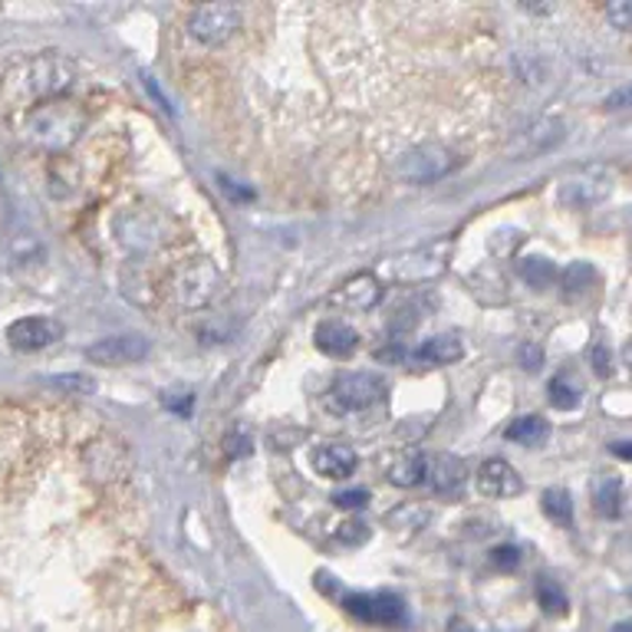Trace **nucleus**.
I'll list each match as a JSON object with an SVG mask.
<instances>
[{"mask_svg":"<svg viewBox=\"0 0 632 632\" xmlns=\"http://www.w3.org/2000/svg\"><path fill=\"white\" fill-rule=\"evenodd\" d=\"M87 129V116L80 106L67 102V99H47V102H37L27 119H23V139L33 146V149H43V152H63L70 149Z\"/></svg>","mask_w":632,"mask_h":632,"instance_id":"obj_1","label":"nucleus"},{"mask_svg":"<svg viewBox=\"0 0 632 632\" xmlns=\"http://www.w3.org/2000/svg\"><path fill=\"white\" fill-rule=\"evenodd\" d=\"M73 83V70L57 57H37L10 73V90L30 99H60V92Z\"/></svg>","mask_w":632,"mask_h":632,"instance_id":"obj_2","label":"nucleus"},{"mask_svg":"<svg viewBox=\"0 0 632 632\" xmlns=\"http://www.w3.org/2000/svg\"><path fill=\"white\" fill-rule=\"evenodd\" d=\"M454 169V152L442 142H422L409 152L399 156L395 162V179L405 184H432L445 179Z\"/></svg>","mask_w":632,"mask_h":632,"instance_id":"obj_3","label":"nucleus"},{"mask_svg":"<svg viewBox=\"0 0 632 632\" xmlns=\"http://www.w3.org/2000/svg\"><path fill=\"white\" fill-rule=\"evenodd\" d=\"M241 27V10L234 3H201L188 17V33L204 47L228 43Z\"/></svg>","mask_w":632,"mask_h":632,"instance_id":"obj_4","label":"nucleus"},{"mask_svg":"<svg viewBox=\"0 0 632 632\" xmlns=\"http://www.w3.org/2000/svg\"><path fill=\"white\" fill-rule=\"evenodd\" d=\"M218 287H221V277L211 264H181L179 271L169 277V297L184 310L208 307L218 297Z\"/></svg>","mask_w":632,"mask_h":632,"instance_id":"obj_5","label":"nucleus"},{"mask_svg":"<svg viewBox=\"0 0 632 632\" xmlns=\"http://www.w3.org/2000/svg\"><path fill=\"white\" fill-rule=\"evenodd\" d=\"M610 191H613V175L606 169L593 165V169H580V172H573V175L560 181L556 198L566 208H586V204L603 201Z\"/></svg>","mask_w":632,"mask_h":632,"instance_id":"obj_6","label":"nucleus"},{"mask_svg":"<svg viewBox=\"0 0 632 632\" xmlns=\"http://www.w3.org/2000/svg\"><path fill=\"white\" fill-rule=\"evenodd\" d=\"M152 350V343L142 333H116L106 340H96L87 347V360L96 365H132V362L146 360Z\"/></svg>","mask_w":632,"mask_h":632,"instance_id":"obj_7","label":"nucleus"},{"mask_svg":"<svg viewBox=\"0 0 632 632\" xmlns=\"http://www.w3.org/2000/svg\"><path fill=\"white\" fill-rule=\"evenodd\" d=\"M63 340V327L50 317H23L7 327V343L17 353H40Z\"/></svg>","mask_w":632,"mask_h":632,"instance_id":"obj_8","label":"nucleus"},{"mask_svg":"<svg viewBox=\"0 0 632 632\" xmlns=\"http://www.w3.org/2000/svg\"><path fill=\"white\" fill-rule=\"evenodd\" d=\"M333 402L347 412H360L369 409L375 402H382L385 395V382L379 375H369V372H350V375H340L333 382Z\"/></svg>","mask_w":632,"mask_h":632,"instance_id":"obj_9","label":"nucleus"},{"mask_svg":"<svg viewBox=\"0 0 632 632\" xmlns=\"http://www.w3.org/2000/svg\"><path fill=\"white\" fill-rule=\"evenodd\" d=\"M478 491L488 494V498H518L524 491V481L521 474L514 471V464L501 461V458H488L481 468H478Z\"/></svg>","mask_w":632,"mask_h":632,"instance_id":"obj_10","label":"nucleus"},{"mask_svg":"<svg viewBox=\"0 0 632 632\" xmlns=\"http://www.w3.org/2000/svg\"><path fill=\"white\" fill-rule=\"evenodd\" d=\"M313 343H317L320 353H327L333 360H350L357 353V347H360V337L343 320H323L317 327V333H313Z\"/></svg>","mask_w":632,"mask_h":632,"instance_id":"obj_11","label":"nucleus"},{"mask_svg":"<svg viewBox=\"0 0 632 632\" xmlns=\"http://www.w3.org/2000/svg\"><path fill=\"white\" fill-rule=\"evenodd\" d=\"M425 481L435 494H445V498H458L464 481H468V468L461 458L454 454H439L425 464Z\"/></svg>","mask_w":632,"mask_h":632,"instance_id":"obj_12","label":"nucleus"},{"mask_svg":"<svg viewBox=\"0 0 632 632\" xmlns=\"http://www.w3.org/2000/svg\"><path fill=\"white\" fill-rule=\"evenodd\" d=\"M87 471L96 481H116L126 471V454L112 442H92L87 449Z\"/></svg>","mask_w":632,"mask_h":632,"instance_id":"obj_13","label":"nucleus"},{"mask_svg":"<svg viewBox=\"0 0 632 632\" xmlns=\"http://www.w3.org/2000/svg\"><path fill=\"white\" fill-rule=\"evenodd\" d=\"M313 468H317L323 478L343 481V478H350V474L357 471V452H353L350 445H337V442L320 445V449L313 452Z\"/></svg>","mask_w":632,"mask_h":632,"instance_id":"obj_14","label":"nucleus"},{"mask_svg":"<svg viewBox=\"0 0 632 632\" xmlns=\"http://www.w3.org/2000/svg\"><path fill=\"white\" fill-rule=\"evenodd\" d=\"M590 501H593V511L600 518H616L620 501H623V481L616 474H610V471H600L590 481Z\"/></svg>","mask_w":632,"mask_h":632,"instance_id":"obj_15","label":"nucleus"},{"mask_svg":"<svg viewBox=\"0 0 632 632\" xmlns=\"http://www.w3.org/2000/svg\"><path fill=\"white\" fill-rule=\"evenodd\" d=\"M337 300L347 303V307H357V310H369V307H375L382 300V287H379V280L372 273H357V277H350L343 283Z\"/></svg>","mask_w":632,"mask_h":632,"instance_id":"obj_16","label":"nucleus"},{"mask_svg":"<svg viewBox=\"0 0 632 632\" xmlns=\"http://www.w3.org/2000/svg\"><path fill=\"white\" fill-rule=\"evenodd\" d=\"M461 357H464V347H461V340L452 337V333L432 337V340H425V343L412 353V360L422 362V365H449V362H458Z\"/></svg>","mask_w":632,"mask_h":632,"instance_id":"obj_17","label":"nucleus"},{"mask_svg":"<svg viewBox=\"0 0 632 632\" xmlns=\"http://www.w3.org/2000/svg\"><path fill=\"white\" fill-rule=\"evenodd\" d=\"M405 616V606L395 593H369V610H365V623H379V626H395Z\"/></svg>","mask_w":632,"mask_h":632,"instance_id":"obj_18","label":"nucleus"},{"mask_svg":"<svg viewBox=\"0 0 632 632\" xmlns=\"http://www.w3.org/2000/svg\"><path fill=\"white\" fill-rule=\"evenodd\" d=\"M425 458L415 452L402 454V458H395L392 461V468H389V481L395 484V488H415L422 478H425Z\"/></svg>","mask_w":632,"mask_h":632,"instance_id":"obj_19","label":"nucleus"},{"mask_svg":"<svg viewBox=\"0 0 632 632\" xmlns=\"http://www.w3.org/2000/svg\"><path fill=\"white\" fill-rule=\"evenodd\" d=\"M546 435H550V425L543 422L541 415H524V419L511 422V429H508V439L524 445V449H538V445L546 442Z\"/></svg>","mask_w":632,"mask_h":632,"instance_id":"obj_20","label":"nucleus"},{"mask_svg":"<svg viewBox=\"0 0 632 632\" xmlns=\"http://www.w3.org/2000/svg\"><path fill=\"white\" fill-rule=\"evenodd\" d=\"M541 508L543 514H546V521H553L560 528L573 524V501H570V494L563 488H546L541 498Z\"/></svg>","mask_w":632,"mask_h":632,"instance_id":"obj_21","label":"nucleus"},{"mask_svg":"<svg viewBox=\"0 0 632 632\" xmlns=\"http://www.w3.org/2000/svg\"><path fill=\"white\" fill-rule=\"evenodd\" d=\"M518 273H521V280H524L528 287H534V290H546V287H553V280H556V268H553V261H546V258H521V261H518Z\"/></svg>","mask_w":632,"mask_h":632,"instance_id":"obj_22","label":"nucleus"},{"mask_svg":"<svg viewBox=\"0 0 632 632\" xmlns=\"http://www.w3.org/2000/svg\"><path fill=\"white\" fill-rule=\"evenodd\" d=\"M593 283H596V271H593V264H586V261H576V264H570L566 271L560 273V287H563V293H566L570 300L580 297V293H586Z\"/></svg>","mask_w":632,"mask_h":632,"instance_id":"obj_23","label":"nucleus"},{"mask_svg":"<svg viewBox=\"0 0 632 632\" xmlns=\"http://www.w3.org/2000/svg\"><path fill=\"white\" fill-rule=\"evenodd\" d=\"M546 392H550V405L560 409V412H573L583 402V389L576 382H570L566 375H556Z\"/></svg>","mask_w":632,"mask_h":632,"instance_id":"obj_24","label":"nucleus"},{"mask_svg":"<svg viewBox=\"0 0 632 632\" xmlns=\"http://www.w3.org/2000/svg\"><path fill=\"white\" fill-rule=\"evenodd\" d=\"M538 603H541V610L546 613V616H563V613H566V606H570V600H566L563 586H560V583H553V580H546V576L538 580Z\"/></svg>","mask_w":632,"mask_h":632,"instance_id":"obj_25","label":"nucleus"},{"mask_svg":"<svg viewBox=\"0 0 632 632\" xmlns=\"http://www.w3.org/2000/svg\"><path fill=\"white\" fill-rule=\"evenodd\" d=\"M603 17H606V23H610L613 30L632 33V0H613V3H606Z\"/></svg>","mask_w":632,"mask_h":632,"instance_id":"obj_26","label":"nucleus"},{"mask_svg":"<svg viewBox=\"0 0 632 632\" xmlns=\"http://www.w3.org/2000/svg\"><path fill=\"white\" fill-rule=\"evenodd\" d=\"M491 560H494V566H501V570H514V566L521 563V550L511 546V543H504V546H494V550H491Z\"/></svg>","mask_w":632,"mask_h":632,"instance_id":"obj_27","label":"nucleus"},{"mask_svg":"<svg viewBox=\"0 0 632 632\" xmlns=\"http://www.w3.org/2000/svg\"><path fill=\"white\" fill-rule=\"evenodd\" d=\"M518 362H521L528 372H538L543 365L541 347H538V343H521V347H518Z\"/></svg>","mask_w":632,"mask_h":632,"instance_id":"obj_28","label":"nucleus"},{"mask_svg":"<svg viewBox=\"0 0 632 632\" xmlns=\"http://www.w3.org/2000/svg\"><path fill=\"white\" fill-rule=\"evenodd\" d=\"M365 501H369V494H365L362 488H353V491H340V494H333V504H337V508H343V511H360Z\"/></svg>","mask_w":632,"mask_h":632,"instance_id":"obj_29","label":"nucleus"},{"mask_svg":"<svg viewBox=\"0 0 632 632\" xmlns=\"http://www.w3.org/2000/svg\"><path fill=\"white\" fill-rule=\"evenodd\" d=\"M590 362H593V372L596 375H613V357H610V350H606V343H596L593 347V353H590Z\"/></svg>","mask_w":632,"mask_h":632,"instance_id":"obj_30","label":"nucleus"},{"mask_svg":"<svg viewBox=\"0 0 632 632\" xmlns=\"http://www.w3.org/2000/svg\"><path fill=\"white\" fill-rule=\"evenodd\" d=\"M224 449H228V458H244V454L251 452L248 432H231V435L224 439Z\"/></svg>","mask_w":632,"mask_h":632,"instance_id":"obj_31","label":"nucleus"},{"mask_svg":"<svg viewBox=\"0 0 632 632\" xmlns=\"http://www.w3.org/2000/svg\"><path fill=\"white\" fill-rule=\"evenodd\" d=\"M369 538V528L360 524V521H353V524H343V531H340V541L343 543H362Z\"/></svg>","mask_w":632,"mask_h":632,"instance_id":"obj_32","label":"nucleus"},{"mask_svg":"<svg viewBox=\"0 0 632 632\" xmlns=\"http://www.w3.org/2000/svg\"><path fill=\"white\" fill-rule=\"evenodd\" d=\"M606 109L620 112V109H632V87H623V90L610 92L606 96Z\"/></svg>","mask_w":632,"mask_h":632,"instance_id":"obj_33","label":"nucleus"},{"mask_svg":"<svg viewBox=\"0 0 632 632\" xmlns=\"http://www.w3.org/2000/svg\"><path fill=\"white\" fill-rule=\"evenodd\" d=\"M610 452L623 458V461H632V442H616V445H610Z\"/></svg>","mask_w":632,"mask_h":632,"instance_id":"obj_34","label":"nucleus"},{"mask_svg":"<svg viewBox=\"0 0 632 632\" xmlns=\"http://www.w3.org/2000/svg\"><path fill=\"white\" fill-rule=\"evenodd\" d=\"M623 360H626V365L632 369V337L626 340V347H623Z\"/></svg>","mask_w":632,"mask_h":632,"instance_id":"obj_35","label":"nucleus"},{"mask_svg":"<svg viewBox=\"0 0 632 632\" xmlns=\"http://www.w3.org/2000/svg\"><path fill=\"white\" fill-rule=\"evenodd\" d=\"M613 632H632V623L630 620H626V623H616V626H613Z\"/></svg>","mask_w":632,"mask_h":632,"instance_id":"obj_36","label":"nucleus"}]
</instances>
